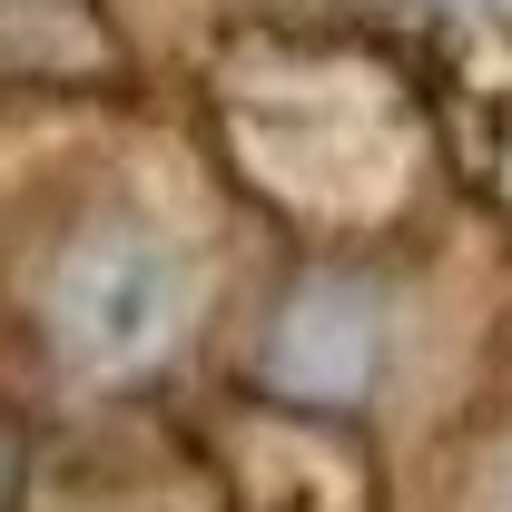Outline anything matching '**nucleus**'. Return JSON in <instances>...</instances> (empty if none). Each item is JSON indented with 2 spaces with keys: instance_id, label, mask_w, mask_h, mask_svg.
<instances>
[{
  "instance_id": "obj_1",
  "label": "nucleus",
  "mask_w": 512,
  "mask_h": 512,
  "mask_svg": "<svg viewBox=\"0 0 512 512\" xmlns=\"http://www.w3.org/2000/svg\"><path fill=\"white\" fill-rule=\"evenodd\" d=\"M69 325H79L99 355H148V345L178 325V266L148 247V237L89 247L79 256V286H69Z\"/></svg>"
}]
</instances>
